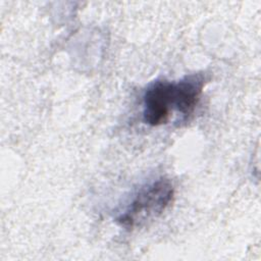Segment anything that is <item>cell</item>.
Here are the masks:
<instances>
[{
    "mask_svg": "<svg viewBox=\"0 0 261 261\" xmlns=\"http://www.w3.org/2000/svg\"><path fill=\"white\" fill-rule=\"evenodd\" d=\"M205 84L206 74L203 72L190 73L175 82L177 96L175 110L184 116L193 113Z\"/></svg>",
    "mask_w": 261,
    "mask_h": 261,
    "instance_id": "3957f363",
    "label": "cell"
},
{
    "mask_svg": "<svg viewBox=\"0 0 261 261\" xmlns=\"http://www.w3.org/2000/svg\"><path fill=\"white\" fill-rule=\"evenodd\" d=\"M176 100L175 82L165 79L153 81L143 95V121L151 126L166 123L175 110Z\"/></svg>",
    "mask_w": 261,
    "mask_h": 261,
    "instance_id": "7a4b0ae2",
    "label": "cell"
},
{
    "mask_svg": "<svg viewBox=\"0 0 261 261\" xmlns=\"http://www.w3.org/2000/svg\"><path fill=\"white\" fill-rule=\"evenodd\" d=\"M174 195L171 180L159 177L139 188L130 201L116 217L125 229H134L158 217L170 204Z\"/></svg>",
    "mask_w": 261,
    "mask_h": 261,
    "instance_id": "6da1fadb",
    "label": "cell"
}]
</instances>
